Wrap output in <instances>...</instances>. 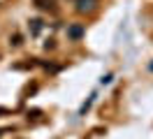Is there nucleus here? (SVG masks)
<instances>
[{"instance_id": "f257e3e1", "label": "nucleus", "mask_w": 153, "mask_h": 139, "mask_svg": "<svg viewBox=\"0 0 153 139\" xmlns=\"http://www.w3.org/2000/svg\"><path fill=\"white\" fill-rule=\"evenodd\" d=\"M97 5V0H76V12H93Z\"/></svg>"}, {"instance_id": "f03ea898", "label": "nucleus", "mask_w": 153, "mask_h": 139, "mask_svg": "<svg viewBox=\"0 0 153 139\" xmlns=\"http://www.w3.org/2000/svg\"><path fill=\"white\" fill-rule=\"evenodd\" d=\"M81 33H84V28H81V26H72L70 30H67V35L74 37V39H76V37H81Z\"/></svg>"}, {"instance_id": "7ed1b4c3", "label": "nucleus", "mask_w": 153, "mask_h": 139, "mask_svg": "<svg viewBox=\"0 0 153 139\" xmlns=\"http://www.w3.org/2000/svg\"><path fill=\"white\" fill-rule=\"evenodd\" d=\"M39 28H42V21H33V35H37Z\"/></svg>"}]
</instances>
